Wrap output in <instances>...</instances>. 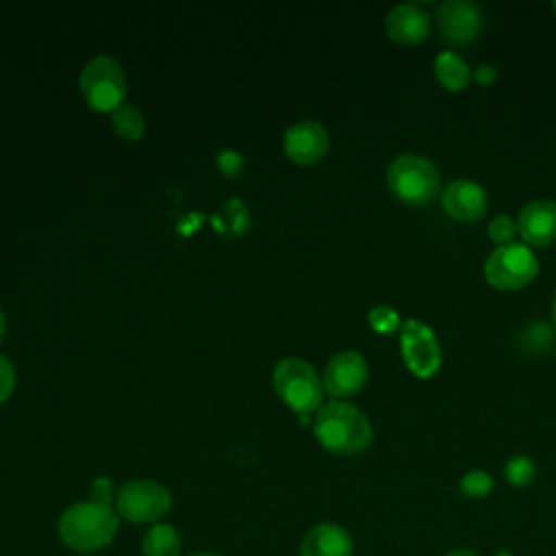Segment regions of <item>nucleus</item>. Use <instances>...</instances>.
<instances>
[{"mask_svg":"<svg viewBox=\"0 0 556 556\" xmlns=\"http://www.w3.org/2000/svg\"><path fill=\"white\" fill-rule=\"evenodd\" d=\"M315 439L332 454L354 456L371 443V424L363 410L343 400H330L317 408Z\"/></svg>","mask_w":556,"mask_h":556,"instance_id":"f257e3e1","label":"nucleus"},{"mask_svg":"<svg viewBox=\"0 0 556 556\" xmlns=\"http://www.w3.org/2000/svg\"><path fill=\"white\" fill-rule=\"evenodd\" d=\"M117 510L98 502L72 504L59 519V536L74 552H96L117 532Z\"/></svg>","mask_w":556,"mask_h":556,"instance_id":"f03ea898","label":"nucleus"},{"mask_svg":"<svg viewBox=\"0 0 556 556\" xmlns=\"http://www.w3.org/2000/svg\"><path fill=\"white\" fill-rule=\"evenodd\" d=\"M274 387L280 400L306 424L313 410L319 408L324 382L315 367L298 356L282 358L274 369Z\"/></svg>","mask_w":556,"mask_h":556,"instance_id":"7ed1b4c3","label":"nucleus"},{"mask_svg":"<svg viewBox=\"0 0 556 556\" xmlns=\"http://www.w3.org/2000/svg\"><path fill=\"white\" fill-rule=\"evenodd\" d=\"M387 185L400 202L424 206L439 193V169L426 156L400 154L387 167Z\"/></svg>","mask_w":556,"mask_h":556,"instance_id":"20e7f679","label":"nucleus"},{"mask_svg":"<svg viewBox=\"0 0 556 556\" xmlns=\"http://www.w3.org/2000/svg\"><path fill=\"white\" fill-rule=\"evenodd\" d=\"M80 91L87 104L100 113H113L126 100V76L111 56H93L80 72Z\"/></svg>","mask_w":556,"mask_h":556,"instance_id":"39448f33","label":"nucleus"},{"mask_svg":"<svg viewBox=\"0 0 556 556\" xmlns=\"http://www.w3.org/2000/svg\"><path fill=\"white\" fill-rule=\"evenodd\" d=\"M539 271V261L526 243L495 248L484 261V278L491 287L515 291L532 282Z\"/></svg>","mask_w":556,"mask_h":556,"instance_id":"423d86ee","label":"nucleus"},{"mask_svg":"<svg viewBox=\"0 0 556 556\" xmlns=\"http://www.w3.org/2000/svg\"><path fill=\"white\" fill-rule=\"evenodd\" d=\"M172 508L169 491L154 480H130L115 495V510L132 523H152L165 517Z\"/></svg>","mask_w":556,"mask_h":556,"instance_id":"0eeeda50","label":"nucleus"},{"mask_svg":"<svg viewBox=\"0 0 556 556\" xmlns=\"http://www.w3.org/2000/svg\"><path fill=\"white\" fill-rule=\"evenodd\" d=\"M400 345L404 363L417 378H430L437 374L441 365V350L434 332L426 324L406 319L400 326Z\"/></svg>","mask_w":556,"mask_h":556,"instance_id":"6e6552de","label":"nucleus"},{"mask_svg":"<svg viewBox=\"0 0 556 556\" xmlns=\"http://www.w3.org/2000/svg\"><path fill=\"white\" fill-rule=\"evenodd\" d=\"M437 28L454 46L471 43L482 28V15L473 2L445 0L437 9Z\"/></svg>","mask_w":556,"mask_h":556,"instance_id":"1a4fd4ad","label":"nucleus"},{"mask_svg":"<svg viewBox=\"0 0 556 556\" xmlns=\"http://www.w3.org/2000/svg\"><path fill=\"white\" fill-rule=\"evenodd\" d=\"M321 382L334 400L350 397L367 382V361L358 352H339L328 361Z\"/></svg>","mask_w":556,"mask_h":556,"instance_id":"9d476101","label":"nucleus"},{"mask_svg":"<svg viewBox=\"0 0 556 556\" xmlns=\"http://www.w3.org/2000/svg\"><path fill=\"white\" fill-rule=\"evenodd\" d=\"M330 148V139L326 128L319 122L302 119L287 128L282 139L285 154L300 165H313L326 156Z\"/></svg>","mask_w":556,"mask_h":556,"instance_id":"9b49d317","label":"nucleus"},{"mask_svg":"<svg viewBox=\"0 0 556 556\" xmlns=\"http://www.w3.org/2000/svg\"><path fill=\"white\" fill-rule=\"evenodd\" d=\"M432 20L428 11L415 2L395 4L384 17V30L389 39L402 46L421 43L430 35Z\"/></svg>","mask_w":556,"mask_h":556,"instance_id":"f8f14e48","label":"nucleus"},{"mask_svg":"<svg viewBox=\"0 0 556 556\" xmlns=\"http://www.w3.org/2000/svg\"><path fill=\"white\" fill-rule=\"evenodd\" d=\"M441 204L452 219L476 222V219L484 217V213L489 208V198H486V191L478 182L458 178L443 189Z\"/></svg>","mask_w":556,"mask_h":556,"instance_id":"ddd939ff","label":"nucleus"},{"mask_svg":"<svg viewBox=\"0 0 556 556\" xmlns=\"http://www.w3.org/2000/svg\"><path fill=\"white\" fill-rule=\"evenodd\" d=\"M517 230L530 248H545L556 241V202L532 200L523 204L517 217Z\"/></svg>","mask_w":556,"mask_h":556,"instance_id":"4468645a","label":"nucleus"},{"mask_svg":"<svg viewBox=\"0 0 556 556\" xmlns=\"http://www.w3.org/2000/svg\"><path fill=\"white\" fill-rule=\"evenodd\" d=\"M300 556H352V536L337 523H317L302 539Z\"/></svg>","mask_w":556,"mask_h":556,"instance_id":"2eb2a0df","label":"nucleus"},{"mask_svg":"<svg viewBox=\"0 0 556 556\" xmlns=\"http://www.w3.org/2000/svg\"><path fill=\"white\" fill-rule=\"evenodd\" d=\"M434 76L447 91H463L471 80V70L456 52H441L434 59Z\"/></svg>","mask_w":556,"mask_h":556,"instance_id":"dca6fc26","label":"nucleus"},{"mask_svg":"<svg viewBox=\"0 0 556 556\" xmlns=\"http://www.w3.org/2000/svg\"><path fill=\"white\" fill-rule=\"evenodd\" d=\"M180 534L169 523H154L141 539L143 556H178Z\"/></svg>","mask_w":556,"mask_h":556,"instance_id":"f3484780","label":"nucleus"},{"mask_svg":"<svg viewBox=\"0 0 556 556\" xmlns=\"http://www.w3.org/2000/svg\"><path fill=\"white\" fill-rule=\"evenodd\" d=\"M111 126L122 139L137 141V139H141V135L146 130V119H143V113L137 106L124 102L122 106H117L111 113Z\"/></svg>","mask_w":556,"mask_h":556,"instance_id":"a211bd4d","label":"nucleus"},{"mask_svg":"<svg viewBox=\"0 0 556 556\" xmlns=\"http://www.w3.org/2000/svg\"><path fill=\"white\" fill-rule=\"evenodd\" d=\"M213 222H215V228H219V232L224 235H241L250 224V213L241 200H226L217 208V215L213 217Z\"/></svg>","mask_w":556,"mask_h":556,"instance_id":"6ab92c4d","label":"nucleus"},{"mask_svg":"<svg viewBox=\"0 0 556 556\" xmlns=\"http://www.w3.org/2000/svg\"><path fill=\"white\" fill-rule=\"evenodd\" d=\"M504 476H506V480L513 486H528L534 480V476H536V467H534V463L528 456L517 454V456L506 460Z\"/></svg>","mask_w":556,"mask_h":556,"instance_id":"aec40b11","label":"nucleus"},{"mask_svg":"<svg viewBox=\"0 0 556 556\" xmlns=\"http://www.w3.org/2000/svg\"><path fill=\"white\" fill-rule=\"evenodd\" d=\"M489 239L497 245V248H502V245H510V243H515V237H517V222L513 219V217H508V215H497V217H493L491 222H489Z\"/></svg>","mask_w":556,"mask_h":556,"instance_id":"412c9836","label":"nucleus"},{"mask_svg":"<svg viewBox=\"0 0 556 556\" xmlns=\"http://www.w3.org/2000/svg\"><path fill=\"white\" fill-rule=\"evenodd\" d=\"M460 491L467 497H484V495H489L493 491V478L486 471H482V469L467 471L460 478Z\"/></svg>","mask_w":556,"mask_h":556,"instance_id":"4be33fe9","label":"nucleus"},{"mask_svg":"<svg viewBox=\"0 0 556 556\" xmlns=\"http://www.w3.org/2000/svg\"><path fill=\"white\" fill-rule=\"evenodd\" d=\"M369 324L376 332H393V330H400V315L395 308L391 306H376L369 311Z\"/></svg>","mask_w":556,"mask_h":556,"instance_id":"5701e85b","label":"nucleus"},{"mask_svg":"<svg viewBox=\"0 0 556 556\" xmlns=\"http://www.w3.org/2000/svg\"><path fill=\"white\" fill-rule=\"evenodd\" d=\"M526 339H528V345L534 348V350H545L552 345V339H554V332L549 326L545 324H532L526 328Z\"/></svg>","mask_w":556,"mask_h":556,"instance_id":"b1692460","label":"nucleus"},{"mask_svg":"<svg viewBox=\"0 0 556 556\" xmlns=\"http://www.w3.org/2000/svg\"><path fill=\"white\" fill-rule=\"evenodd\" d=\"M15 387V369L7 356L0 354V402H4Z\"/></svg>","mask_w":556,"mask_h":556,"instance_id":"393cba45","label":"nucleus"},{"mask_svg":"<svg viewBox=\"0 0 556 556\" xmlns=\"http://www.w3.org/2000/svg\"><path fill=\"white\" fill-rule=\"evenodd\" d=\"M217 167L226 174V176H237L243 167V156L235 150H224L217 154Z\"/></svg>","mask_w":556,"mask_h":556,"instance_id":"a878e982","label":"nucleus"},{"mask_svg":"<svg viewBox=\"0 0 556 556\" xmlns=\"http://www.w3.org/2000/svg\"><path fill=\"white\" fill-rule=\"evenodd\" d=\"M91 502H98V504H106L111 506V500H113V482L109 478H96L91 482Z\"/></svg>","mask_w":556,"mask_h":556,"instance_id":"bb28decb","label":"nucleus"},{"mask_svg":"<svg viewBox=\"0 0 556 556\" xmlns=\"http://www.w3.org/2000/svg\"><path fill=\"white\" fill-rule=\"evenodd\" d=\"M471 78H476L480 85L489 87V85L497 78V70H495L493 65H489V63H480V65L471 72Z\"/></svg>","mask_w":556,"mask_h":556,"instance_id":"cd10ccee","label":"nucleus"},{"mask_svg":"<svg viewBox=\"0 0 556 556\" xmlns=\"http://www.w3.org/2000/svg\"><path fill=\"white\" fill-rule=\"evenodd\" d=\"M445 556H478V554H473L471 549H452Z\"/></svg>","mask_w":556,"mask_h":556,"instance_id":"c85d7f7f","label":"nucleus"},{"mask_svg":"<svg viewBox=\"0 0 556 556\" xmlns=\"http://www.w3.org/2000/svg\"><path fill=\"white\" fill-rule=\"evenodd\" d=\"M552 319H554V326H556V293H554V300H552Z\"/></svg>","mask_w":556,"mask_h":556,"instance_id":"c756f323","label":"nucleus"},{"mask_svg":"<svg viewBox=\"0 0 556 556\" xmlns=\"http://www.w3.org/2000/svg\"><path fill=\"white\" fill-rule=\"evenodd\" d=\"M4 334V315H2V308H0V339Z\"/></svg>","mask_w":556,"mask_h":556,"instance_id":"7c9ffc66","label":"nucleus"},{"mask_svg":"<svg viewBox=\"0 0 556 556\" xmlns=\"http://www.w3.org/2000/svg\"><path fill=\"white\" fill-rule=\"evenodd\" d=\"M493 556H513L510 552H497V554H493Z\"/></svg>","mask_w":556,"mask_h":556,"instance_id":"2f4dec72","label":"nucleus"},{"mask_svg":"<svg viewBox=\"0 0 556 556\" xmlns=\"http://www.w3.org/2000/svg\"><path fill=\"white\" fill-rule=\"evenodd\" d=\"M191 556H219V554H191Z\"/></svg>","mask_w":556,"mask_h":556,"instance_id":"473e14b6","label":"nucleus"},{"mask_svg":"<svg viewBox=\"0 0 556 556\" xmlns=\"http://www.w3.org/2000/svg\"><path fill=\"white\" fill-rule=\"evenodd\" d=\"M552 11H554V13H556V0H554V2H552Z\"/></svg>","mask_w":556,"mask_h":556,"instance_id":"72a5a7b5","label":"nucleus"}]
</instances>
